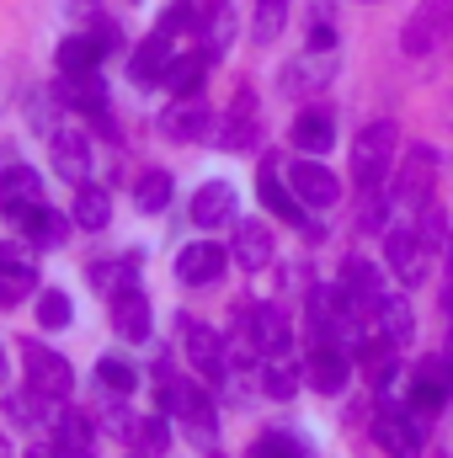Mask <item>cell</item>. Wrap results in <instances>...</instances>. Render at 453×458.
I'll use <instances>...</instances> for the list:
<instances>
[{
	"label": "cell",
	"instance_id": "cell-36",
	"mask_svg": "<svg viewBox=\"0 0 453 458\" xmlns=\"http://www.w3.org/2000/svg\"><path fill=\"white\" fill-rule=\"evenodd\" d=\"M283 21H288V0H256V21H251L256 43H272L283 32Z\"/></svg>",
	"mask_w": 453,
	"mask_h": 458
},
{
	"label": "cell",
	"instance_id": "cell-30",
	"mask_svg": "<svg viewBox=\"0 0 453 458\" xmlns=\"http://www.w3.org/2000/svg\"><path fill=\"white\" fill-rule=\"evenodd\" d=\"M357 368L368 373V384H373V389H384V384L395 378V368H400V357H395V342L357 346Z\"/></svg>",
	"mask_w": 453,
	"mask_h": 458
},
{
	"label": "cell",
	"instance_id": "cell-14",
	"mask_svg": "<svg viewBox=\"0 0 453 458\" xmlns=\"http://www.w3.org/2000/svg\"><path fill=\"white\" fill-rule=\"evenodd\" d=\"M48 149H54V171L64 182H86L91 176V139L75 133V128H54L48 133Z\"/></svg>",
	"mask_w": 453,
	"mask_h": 458
},
{
	"label": "cell",
	"instance_id": "cell-26",
	"mask_svg": "<svg viewBox=\"0 0 453 458\" xmlns=\"http://www.w3.org/2000/svg\"><path fill=\"white\" fill-rule=\"evenodd\" d=\"M54 448L59 458H91V427H86V416L81 411H64V416H54Z\"/></svg>",
	"mask_w": 453,
	"mask_h": 458
},
{
	"label": "cell",
	"instance_id": "cell-11",
	"mask_svg": "<svg viewBox=\"0 0 453 458\" xmlns=\"http://www.w3.org/2000/svg\"><path fill=\"white\" fill-rule=\"evenodd\" d=\"M288 187H294L299 203H310V208H331L341 198V182L321 165V160H294V165H288Z\"/></svg>",
	"mask_w": 453,
	"mask_h": 458
},
{
	"label": "cell",
	"instance_id": "cell-15",
	"mask_svg": "<svg viewBox=\"0 0 453 458\" xmlns=\"http://www.w3.org/2000/svg\"><path fill=\"white\" fill-rule=\"evenodd\" d=\"M346 373H352V357H346L341 346H331V342H315V352L304 357V378H310L321 394L346 389Z\"/></svg>",
	"mask_w": 453,
	"mask_h": 458
},
{
	"label": "cell",
	"instance_id": "cell-45",
	"mask_svg": "<svg viewBox=\"0 0 453 458\" xmlns=\"http://www.w3.org/2000/svg\"><path fill=\"white\" fill-rule=\"evenodd\" d=\"M310 43H315V54H326V48H331V43H337V32H331V27H326V21H321V27H315V32H310Z\"/></svg>",
	"mask_w": 453,
	"mask_h": 458
},
{
	"label": "cell",
	"instance_id": "cell-18",
	"mask_svg": "<svg viewBox=\"0 0 453 458\" xmlns=\"http://www.w3.org/2000/svg\"><path fill=\"white\" fill-rule=\"evenodd\" d=\"M38 203H43L38 176H32L27 165H5V171H0V214H5V219H16L21 208H38Z\"/></svg>",
	"mask_w": 453,
	"mask_h": 458
},
{
	"label": "cell",
	"instance_id": "cell-32",
	"mask_svg": "<svg viewBox=\"0 0 453 458\" xmlns=\"http://www.w3.org/2000/svg\"><path fill=\"white\" fill-rule=\"evenodd\" d=\"M70 320H75V304H70V293H64V288L38 293V326H43V331H64Z\"/></svg>",
	"mask_w": 453,
	"mask_h": 458
},
{
	"label": "cell",
	"instance_id": "cell-4",
	"mask_svg": "<svg viewBox=\"0 0 453 458\" xmlns=\"http://www.w3.org/2000/svg\"><path fill=\"white\" fill-rule=\"evenodd\" d=\"M449 32H453V0H422V5L411 11L406 32H400V48H406L411 59H422V54H432V43L449 38Z\"/></svg>",
	"mask_w": 453,
	"mask_h": 458
},
{
	"label": "cell",
	"instance_id": "cell-21",
	"mask_svg": "<svg viewBox=\"0 0 453 458\" xmlns=\"http://www.w3.org/2000/svg\"><path fill=\"white\" fill-rule=\"evenodd\" d=\"M235 219V187L229 182H203L192 198V225L198 229H219Z\"/></svg>",
	"mask_w": 453,
	"mask_h": 458
},
{
	"label": "cell",
	"instance_id": "cell-42",
	"mask_svg": "<svg viewBox=\"0 0 453 458\" xmlns=\"http://www.w3.org/2000/svg\"><path fill=\"white\" fill-rule=\"evenodd\" d=\"M357 225H363V229H384V225H389V203H384V192H379V187H363Z\"/></svg>",
	"mask_w": 453,
	"mask_h": 458
},
{
	"label": "cell",
	"instance_id": "cell-8",
	"mask_svg": "<svg viewBox=\"0 0 453 458\" xmlns=\"http://www.w3.org/2000/svg\"><path fill=\"white\" fill-rule=\"evenodd\" d=\"M432 171H438V155L427 149V144H416L411 155H406V165H400V176H395V203H406V208H427V187H432Z\"/></svg>",
	"mask_w": 453,
	"mask_h": 458
},
{
	"label": "cell",
	"instance_id": "cell-20",
	"mask_svg": "<svg viewBox=\"0 0 453 458\" xmlns=\"http://www.w3.org/2000/svg\"><path fill=\"white\" fill-rule=\"evenodd\" d=\"M54 97H59V107L86 113V117H97V113H102V102H107V97H102V75H97V70H75V75H64Z\"/></svg>",
	"mask_w": 453,
	"mask_h": 458
},
{
	"label": "cell",
	"instance_id": "cell-27",
	"mask_svg": "<svg viewBox=\"0 0 453 458\" xmlns=\"http://www.w3.org/2000/svg\"><path fill=\"white\" fill-rule=\"evenodd\" d=\"M203 81H209V48H203V54H182V59H171V75H166L171 97H198Z\"/></svg>",
	"mask_w": 453,
	"mask_h": 458
},
{
	"label": "cell",
	"instance_id": "cell-40",
	"mask_svg": "<svg viewBox=\"0 0 453 458\" xmlns=\"http://www.w3.org/2000/svg\"><path fill=\"white\" fill-rule=\"evenodd\" d=\"M91 283H97L102 293H123V288H133V261H97V267H91Z\"/></svg>",
	"mask_w": 453,
	"mask_h": 458
},
{
	"label": "cell",
	"instance_id": "cell-5",
	"mask_svg": "<svg viewBox=\"0 0 453 458\" xmlns=\"http://www.w3.org/2000/svg\"><path fill=\"white\" fill-rule=\"evenodd\" d=\"M389 272L406 283V288H416V283H427V272H432V245L422 240V229H389Z\"/></svg>",
	"mask_w": 453,
	"mask_h": 458
},
{
	"label": "cell",
	"instance_id": "cell-49",
	"mask_svg": "<svg viewBox=\"0 0 453 458\" xmlns=\"http://www.w3.org/2000/svg\"><path fill=\"white\" fill-rule=\"evenodd\" d=\"M0 378H5V357H0Z\"/></svg>",
	"mask_w": 453,
	"mask_h": 458
},
{
	"label": "cell",
	"instance_id": "cell-22",
	"mask_svg": "<svg viewBox=\"0 0 453 458\" xmlns=\"http://www.w3.org/2000/svg\"><path fill=\"white\" fill-rule=\"evenodd\" d=\"M187 362H192L203 378H225V368H229L225 342H219L209 326H187Z\"/></svg>",
	"mask_w": 453,
	"mask_h": 458
},
{
	"label": "cell",
	"instance_id": "cell-39",
	"mask_svg": "<svg viewBox=\"0 0 453 458\" xmlns=\"http://www.w3.org/2000/svg\"><path fill=\"white\" fill-rule=\"evenodd\" d=\"M251 458H304V443L288 437V432H261L251 443Z\"/></svg>",
	"mask_w": 453,
	"mask_h": 458
},
{
	"label": "cell",
	"instance_id": "cell-6",
	"mask_svg": "<svg viewBox=\"0 0 453 458\" xmlns=\"http://www.w3.org/2000/svg\"><path fill=\"white\" fill-rule=\"evenodd\" d=\"M373 443L389 458H422V421L384 400V416L373 421Z\"/></svg>",
	"mask_w": 453,
	"mask_h": 458
},
{
	"label": "cell",
	"instance_id": "cell-25",
	"mask_svg": "<svg viewBox=\"0 0 453 458\" xmlns=\"http://www.w3.org/2000/svg\"><path fill=\"white\" fill-rule=\"evenodd\" d=\"M294 144L304 149V155H326L331 144H337V123H331V113H299L294 117Z\"/></svg>",
	"mask_w": 453,
	"mask_h": 458
},
{
	"label": "cell",
	"instance_id": "cell-3",
	"mask_svg": "<svg viewBox=\"0 0 453 458\" xmlns=\"http://www.w3.org/2000/svg\"><path fill=\"white\" fill-rule=\"evenodd\" d=\"M21 368H27V384H32L38 394H48V400H70V389H75L70 357H59L54 346H43V342H27L21 346Z\"/></svg>",
	"mask_w": 453,
	"mask_h": 458
},
{
	"label": "cell",
	"instance_id": "cell-16",
	"mask_svg": "<svg viewBox=\"0 0 453 458\" xmlns=\"http://www.w3.org/2000/svg\"><path fill=\"white\" fill-rule=\"evenodd\" d=\"M38 288V272H32V256L27 245H0V310L27 299Z\"/></svg>",
	"mask_w": 453,
	"mask_h": 458
},
{
	"label": "cell",
	"instance_id": "cell-17",
	"mask_svg": "<svg viewBox=\"0 0 453 458\" xmlns=\"http://www.w3.org/2000/svg\"><path fill=\"white\" fill-rule=\"evenodd\" d=\"M229 256H235L245 272H261V267L272 261V229L261 225V219H240V225H235V245H229Z\"/></svg>",
	"mask_w": 453,
	"mask_h": 458
},
{
	"label": "cell",
	"instance_id": "cell-19",
	"mask_svg": "<svg viewBox=\"0 0 453 458\" xmlns=\"http://www.w3.org/2000/svg\"><path fill=\"white\" fill-rule=\"evenodd\" d=\"M113 331L123 342H150V299L139 288L113 293Z\"/></svg>",
	"mask_w": 453,
	"mask_h": 458
},
{
	"label": "cell",
	"instance_id": "cell-48",
	"mask_svg": "<svg viewBox=\"0 0 453 458\" xmlns=\"http://www.w3.org/2000/svg\"><path fill=\"white\" fill-rule=\"evenodd\" d=\"M0 458H11V448H5V443H0Z\"/></svg>",
	"mask_w": 453,
	"mask_h": 458
},
{
	"label": "cell",
	"instance_id": "cell-7",
	"mask_svg": "<svg viewBox=\"0 0 453 458\" xmlns=\"http://www.w3.org/2000/svg\"><path fill=\"white\" fill-rule=\"evenodd\" d=\"M225 267H229V250L225 245H214V240H192V245L176 250V277H182L187 288H209V283H219Z\"/></svg>",
	"mask_w": 453,
	"mask_h": 458
},
{
	"label": "cell",
	"instance_id": "cell-29",
	"mask_svg": "<svg viewBox=\"0 0 453 458\" xmlns=\"http://www.w3.org/2000/svg\"><path fill=\"white\" fill-rule=\"evenodd\" d=\"M299 378H304V368L288 357V352H278V357H267V368H261V389L272 394V400H294V389H299Z\"/></svg>",
	"mask_w": 453,
	"mask_h": 458
},
{
	"label": "cell",
	"instance_id": "cell-24",
	"mask_svg": "<svg viewBox=\"0 0 453 458\" xmlns=\"http://www.w3.org/2000/svg\"><path fill=\"white\" fill-rule=\"evenodd\" d=\"M261 203H267V208H272L278 219H288V225H299V234L310 229V225H304V203H299V192H294V187H283L272 165H261Z\"/></svg>",
	"mask_w": 453,
	"mask_h": 458
},
{
	"label": "cell",
	"instance_id": "cell-31",
	"mask_svg": "<svg viewBox=\"0 0 453 458\" xmlns=\"http://www.w3.org/2000/svg\"><path fill=\"white\" fill-rule=\"evenodd\" d=\"M251 97H240L235 102V113L219 123V149H251L256 144V123H251V107H245Z\"/></svg>",
	"mask_w": 453,
	"mask_h": 458
},
{
	"label": "cell",
	"instance_id": "cell-23",
	"mask_svg": "<svg viewBox=\"0 0 453 458\" xmlns=\"http://www.w3.org/2000/svg\"><path fill=\"white\" fill-rule=\"evenodd\" d=\"M16 229H27V245H64V234H70V219L64 214H54V208H21L16 219H11Z\"/></svg>",
	"mask_w": 453,
	"mask_h": 458
},
{
	"label": "cell",
	"instance_id": "cell-9",
	"mask_svg": "<svg viewBox=\"0 0 453 458\" xmlns=\"http://www.w3.org/2000/svg\"><path fill=\"white\" fill-rule=\"evenodd\" d=\"M209 128H219V123H214V113H209L198 97H176V102L160 113V133L176 139V144H198Z\"/></svg>",
	"mask_w": 453,
	"mask_h": 458
},
{
	"label": "cell",
	"instance_id": "cell-46",
	"mask_svg": "<svg viewBox=\"0 0 453 458\" xmlns=\"http://www.w3.org/2000/svg\"><path fill=\"white\" fill-rule=\"evenodd\" d=\"M5 86H11V75H5V70H0V107H5Z\"/></svg>",
	"mask_w": 453,
	"mask_h": 458
},
{
	"label": "cell",
	"instance_id": "cell-43",
	"mask_svg": "<svg viewBox=\"0 0 453 458\" xmlns=\"http://www.w3.org/2000/svg\"><path fill=\"white\" fill-rule=\"evenodd\" d=\"M133 437H139V448H144V454H166V448H171V427H166V416L139 421V432H133Z\"/></svg>",
	"mask_w": 453,
	"mask_h": 458
},
{
	"label": "cell",
	"instance_id": "cell-47",
	"mask_svg": "<svg viewBox=\"0 0 453 458\" xmlns=\"http://www.w3.org/2000/svg\"><path fill=\"white\" fill-rule=\"evenodd\" d=\"M27 458H54V454H43V448H27Z\"/></svg>",
	"mask_w": 453,
	"mask_h": 458
},
{
	"label": "cell",
	"instance_id": "cell-1",
	"mask_svg": "<svg viewBox=\"0 0 453 458\" xmlns=\"http://www.w3.org/2000/svg\"><path fill=\"white\" fill-rule=\"evenodd\" d=\"M160 411H166V416H182L198 443H214L219 416H214V400H209L198 384H187V378H160Z\"/></svg>",
	"mask_w": 453,
	"mask_h": 458
},
{
	"label": "cell",
	"instance_id": "cell-13",
	"mask_svg": "<svg viewBox=\"0 0 453 458\" xmlns=\"http://www.w3.org/2000/svg\"><path fill=\"white\" fill-rule=\"evenodd\" d=\"M449 384H453V368L443 357L422 362V368L411 373V405H416V416H438L443 400H449Z\"/></svg>",
	"mask_w": 453,
	"mask_h": 458
},
{
	"label": "cell",
	"instance_id": "cell-44",
	"mask_svg": "<svg viewBox=\"0 0 453 458\" xmlns=\"http://www.w3.org/2000/svg\"><path fill=\"white\" fill-rule=\"evenodd\" d=\"M91 38H97V48H102V54H117V48H123V27H117L113 16H97Z\"/></svg>",
	"mask_w": 453,
	"mask_h": 458
},
{
	"label": "cell",
	"instance_id": "cell-50",
	"mask_svg": "<svg viewBox=\"0 0 453 458\" xmlns=\"http://www.w3.org/2000/svg\"><path fill=\"white\" fill-rule=\"evenodd\" d=\"M449 123H453V107H449Z\"/></svg>",
	"mask_w": 453,
	"mask_h": 458
},
{
	"label": "cell",
	"instance_id": "cell-10",
	"mask_svg": "<svg viewBox=\"0 0 453 458\" xmlns=\"http://www.w3.org/2000/svg\"><path fill=\"white\" fill-rule=\"evenodd\" d=\"M245 336H251V346L261 357H278L294 342V326H288V315L278 304H261V310H245Z\"/></svg>",
	"mask_w": 453,
	"mask_h": 458
},
{
	"label": "cell",
	"instance_id": "cell-35",
	"mask_svg": "<svg viewBox=\"0 0 453 458\" xmlns=\"http://www.w3.org/2000/svg\"><path fill=\"white\" fill-rule=\"evenodd\" d=\"M133 203H139L144 214H160V208L171 203V176H166V171H150V176H139V192H133Z\"/></svg>",
	"mask_w": 453,
	"mask_h": 458
},
{
	"label": "cell",
	"instance_id": "cell-34",
	"mask_svg": "<svg viewBox=\"0 0 453 458\" xmlns=\"http://www.w3.org/2000/svg\"><path fill=\"white\" fill-rule=\"evenodd\" d=\"M379 320H384V336H389L395 346H406L411 336H416V320H411V304H406V299H384Z\"/></svg>",
	"mask_w": 453,
	"mask_h": 458
},
{
	"label": "cell",
	"instance_id": "cell-12",
	"mask_svg": "<svg viewBox=\"0 0 453 458\" xmlns=\"http://www.w3.org/2000/svg\"><path fill=\"white\" fill-rule=\"evenodd\" d=\"M171 59H176V54H171V38L155 27V32L133 48V59H128V81H133V86H160V81L171 75Z\"/></svg>",
	"mask_w": 453,
	"mask_h": 458
},
{
	"label": "cell",
	"instance_id": "cell-2",
	"mask_svg": "<svg viewBox=\"0 0 453 458\" xmlns=\"http://www.w3.org/2000/svg\"><path fill=\"white\" fill-rule=\"evenodd\" d=\"M395 144H400L395 123H368V128L357 133V144H352V182H357V187H379V182L389 176Z\"/></svg>",
	"mask_w": 453,
	"mask_h": 458
},
{
	"label": "cell",
	"instance_id": "cell-38",
	"mask_svg": "<svg viewBox=\"0 0 453 458\" xmlns=\"http://www.w3.org/2000/svg\"><path fill=\"white\" fill-rule=\"evenodd\" d=\"M97 378H102V389H113L117 400L133 394V384H139V373H133L123 357H102V362H97Z\"/></svg>",
	"mask_w": 453,
	"mask_h": 458
},
{
	"label": "cell",
	"instance_id": "cell-28",
	"mask_svg": "<svg viewBox=\"0 0 453 458\" xmlns=\"http://www.w3.org/2000/svg\"><path fill=\"white\" fill-rule=\"evenodd\" d=\"M113 219V198H107V187H91V182H81V192H75V225L81 229H107Z\"/></svg>",
	"mask_w": 453,
	"mask_h": 458
},
{
	"label": "cell",
	"instance_id": "cell-33",
	"mask_svg": "<svg viewBox=\"0 0 453 458\" xmlns=\"http://www.w3.org/2000/svg\"><path fill=\"white\" fill-rule=\"evenodd\" d=\"M97 59H102L97 38H64V43H59V70H64V75H75V70H97Z\"/></svg>",
	"mask_w": 453,
	"mask_h": 458
},
{
	"label": "cell",
	"instance_id": "cell-37",
	"mask_svg": "<svg viewBox=\"0 0 453 458\" xmlns=\"http://www.w3.org/2000/svg\"><path fill=\"white\" fill-rule=\"evenodd\" d=\"M160 32H166V38H171V32H203L198 5H192V0H171V5L160 11Z\"/></svg>",
	"mask_w": 453,
	"mask_h": 458
},
{
	"label": "cell",
	"instance_id": "cell-41",
	"mask_svg": "<svg viewBox=\"0 0 453 458\" xmlns=\"http://www.w3.org/2000/svg\"><path fill=\"white\" fill-rule=\"evenodd\" d=\"M229 38H235V11H229V5H214V11L203 16V43H209V54L225 48Z\"/></svg>",
	"mask_w": 453,
	"mask_h": 458
}]
</instances>
